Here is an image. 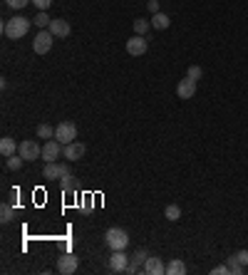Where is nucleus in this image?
Returning <instances> with one entry per match:
<instances>
[{
  "label": "nucleus",
  "instance_id": "f3484780",
  "mask_svg": "<svg viewBox=\"0 0 248 275\" xmlns=\"http://www.w3.org/2000/svg\"><path fill=\"white\" fill-rule=\"evenodd\" d=\"M169 25H172V20H169L167 13H154V18H152V28H154V30H167Z\"/></svg>",
  "mask_w": 248,
  "mask_h": 275
},
{
  "label": "nucleus",
  "instance_id": "cd10ccee",
  "mask_svg": "<svg viewBox=\"0 0 248 275\" xmlns=\"http://www.w3.org/2000/svg\"><path fill=\"white\" fill-rule=\"evenodd\" d=\"M5 3H8L13 10H22V8H25L27 3H33V0H5Z\"/></svg>",
  "mask_w": 248,
  "mask_h": 275
},
{
  "label": "nucleus",
  "instance_id": "5701e85b",
  "mask_svg": "<svg viewBox=\"0 0 248 275\" xmlns=\"http://www.w3.org/2000/svg\"><path fill=\"white\" fill-rule=\"evenodd\" d=\"M50 22H52V18H50L45 10H40L38 15H35V25H38V28H42V30H47V28H50Z\"/></svg>",
  "mask_w": 248,
  "mask_h": 275
},
{
  "label": "nucleus",
  "instance_id": "c85d7f7f",
  "mask_svg": "<svg viewBox=\"0 0 248 275\" xmlns=\"http://www.w3.org/2000/svg\"><path fill=\"white\" fill-rule=\"evenodd\" d=\"M33 5H35L38 10H47V8L52 5V0H33Z\"/></svg>",
  "mask_w": 248,
  "mask_h": 275
},
{
  "label": "nucleus",
  "instance_id": "b1692460",
  "mask_svg": "<svg viewBox=\"0 0 248 275\" xmlns=\"http://www.w3.org/2000/svg\"><path fill=\"white\" fill-rule=\"evenodd\" d=\"M5 164H8V169H10V171H20V169H22V164H25V159H22V156H15V154H13V156H8V161H5Z\"/></svg>",
  "mask_w": 248,
  "mask_h": 275
},
{
  "label": "nucleus",
  "instance_id": "a878e982",
  "mask_svg": "<svg viewBox=\"0 0 248 275\" xmlns=\"http://www.w3.org/2000/svg\"><path fill=\"white\" fill-rule=\"evenodd\" d=\"M164 216L169 221H179L181 218V208L176 206V203H172V206H167V211H164Z\"/></svg>",
  "mask_w": 248,
  "mask_h": 275
},
{
  "label": "nucleus",
  "instance_id": "423d86ee",
  "mask_svg": "<svg viewBox=\"0 0 248 275\" xmlns=\"http://www.w3.org/2000/svg\"><path fill=\"white\" fill-rule=\"evenodd\" d=\"M55 139H58L60 144H72L77 139V127L72 122H60L58 127H55Z\"/></svg>",
  "mask_w": 248,
  "mask_h": 275
},
{
  "label": "nucleus",
  "instance_id": "7c9ffc66",
  "mask_svg": "<svg viewBox=\"0 0 248 275\" xmlns=\"http://www.w3.org/2000/svg\"><path fill=\"white\" fill-rule=\"evenodd\" d=\"M236 258H238V260H241V263H243V265L248 268V251H238V253H236Z\"/></svg>",
  "mask_w": 248,
  "mask_h": 275
},
{
  "label": "nucleus",
  "instance_id": "f8f14e48",
  "mask_svg": "<svg viewBox=\"0 0 248 275\" xmlns=\"http://www.w3.org/2000/svg\"><path fill=\"white\" fill-rule=\"evenodd\" d=\"M85 151H87V147H85V144H79V142H72V144H65V151H62V156H65L67 161H79V159L85 156Z\"/></svg>",
  "mask_w": 248,
  "mask_h": 275
},
{
  "label": "nucleus",
  "instance_id": "bb28decb",
  "mask_svg": "<svg viewBox=\"0 0 248 275\" xmlns=\"http://www.w3.org/2000/svg\"><path fill=\"white\" fill-rule=\"evenodd\" d=\"M186 77H191V79H194V82H199V79H201V77H204V70H201V67H199V65H191L189 70H186Z\"/></svg>",
  "mask_w": 248,
  "mask_h": 275
},
{
  "label": "nucleus",
  "instance_id": "412c9836",
  "mask_svg": "<svg viewBox=\"0 0 248 275\" xmlns=\"http://www.w3.org/2000/svg\"><path fill=\"white\" fill-rule=\"evenodd\" d=\"M60 183H62V188H65L67 194H75V191H77V181H75V176H72V174H67L65 179H60Z\"/></svg>",
  "mask_w": 248,
  "mask_h": 275
},
{
  "label": "nucleus",
  "instance_id": "9b49d317",
  "mask_svg": "<svg viewBox=\"0 0 248 275\" xmlns=\"http://www.w3.org/2000/svg\"><path fill=\"white\" fill-rule=\"evenodd\" d=\"M194 94H196V82L186 77V79H181L179 85H176V97L179 99H194Z\"/></svg>",
  "mask_w": 248,
  "mask_h": 275
},
{
  "label": "nucleus",
  "instance_id": "aec40b11",
  "mask_svg": "<svg viewBox=\"0 0 248 275\" xmlns=\"http://www.w3.org/2000/svg\"><path fill=\"white\" fill-rule=\"evenodd\" d=\"M13 218H15L13 206H10V203H3V206H0V221H3V223H10Z\"/></svg>",
  "mask_w": 248,
  "mask_h": 275
},
{
  "label": "nucleus",
  "instance_id": "39448f33",
  "mask_svg": "<svg viewBox=\"0 0 248 275\" xmlns=\"http://www.w3.org/2000/svg\"><path fill=\"white\" fill-rule=\"evenodd\" d=\"M18 154L25 159V161H35V159L42 156V147H40L35 139H25V142H20Z\"/></svg>",
  "mask_w": 248,
  "mask_h": 275
},
{
  "label": "nucleus",
  "instance_id": "4468645a",
  "mask_svg": "<svg viewBox=\"0 0 248 275\" xmlns=\"http://www.w3.org/2000/svg\"><path fill=\"white\" fill-rule=\"evenodd\" d=\"M147 258H149V253L144 251V248H139L136 253L132 256V263H129V268L124 270V273H139V270H144V263H147Z\"/></svg>",
  "mask_w": 248,
  "mask_h": 275
},
{
  "label": "nucleus",
  "instance_id": "f03ea898",
  "mask_svg": "<svg viewBox=\"0 0 248 275\" xmlns=\"http://www.w3.org/2000/svg\"><path fill=\"white\" fill-rule=\"evenodd\" d=\"M104 243H107L112 251H124V248L129 245V236H127L124 228H109V231L104 233Z\"/></svg>",
  "mask_w": 248,
  "mask_h": 275
},
{
  "label": "nucleus",
  "instance_id": "20e7f679",
  "mask_svg": "<svg viewBox=\"0 0 248 275\" xmlns=\"http://www.w3.org/2000/svg\"><path fill=\"white\" fill-rule=\"evenodd\" d=\"M67 174H72L70 164H58V161H50V164H45V169H42V176H45L47 181H60V179H65Z\"/></svg>",
  "mask_w": 248,
  "mask_h": 275
},
{
  "label": "nucleus",
  "instance_id": "393cba45",
  "mask_svg": "<svg viewBox=\"0 0 248 275\" xmlns=\"http://www.w3.org/2000/svg\"><path fill=\"white\" fill-rule=\"evenodd\" d=\"M149 28H152V22H147V20H142V18L134 20V33H136V35H147Z\"/></svg>",
  "mask_w": 248,
  "mask_h": 275
},
{
  "label": "nucleus",
  "instance_id": "6ab92c4d",
  "mask_svg": "<svg viewBox=\"0 0 248 275\" xmlns=\"http://www.w3.org/2000/svg\"><path fill=\"white\" fill-rule=\"evenodd\" d=\"M167 273L169 275H184L186 273V263L179 260V258H172V263L167 265Z\"/></svg>",
  "mask_w": 248,
  "mask_h": 275
},
{
  "label": "nucleus",
  "instance_id": "9d476101",
  "mask_svg": "<svg viewBox=\"0 0 248 275\" xmlns=\"http://www.w3.org/2000/svg\"><path fill=\"white\" fill-rule=\"evenodd\" d=\"M147 37L144 35H132L129 40H127V52L129 55H134V57H139V55H144L147 52Z\"/></svg>",
  "mask_w": 248,
  "mask_h": 275
},
{
  "label": "nucleus",
  "instance_id": "2eb2a0df",
  "mask_svg": "<svg viewBox=\"0 0 248 275\" xmlns=\"http://www.w3.org/2000/svg\"><path fill=\"white\" fill-rule=\"evenodd\" d=\"M144 273L147 275H164L167 273V265L161 263V258L149 256L147 258V263H144Z\"/></svg>",
  "mask_w": 248,
  "mask_h": 275
},
{
  "label": "nucleus",
  "instance_id": "0eeeda50",
  "mask_svg": "<svg viewBox=\"0 0 248 275\" xmlns=\"http://www.w3.org/2000/svg\"><path fill=\"white\" fill-rule=\"evenodd\" d=\"M129 263H132V258L127 256L124 251H112V256H109V268H112L115 273H124V270L129 268Z\"/></svg>",
  "mask_w": 248,
  "mask_h": 275
},
{
  "label": "nucleus",
  "instance_id": "a211bd4d",
  "mask_svg": "<svg viewBox=\"0 0 248 275\" xmlns=\"http://www.w3.org/2000/svg\"><path fill=\"white\" fill-rule=\"evenodd\" d=\"M226 265H229V270L233 275H243L248 270L246 265H243V263H241V260H238V258L236 256H231V258H226Z\"/></svg>",
  "mask_w": 248,
  "mask_h": 275
},
{
  "label": "nucleus",
  "instance_id": "7ed1b4c3",
  "mask_svg": "<svg viewBox=\"0 0 248 275\" xmlns=\"http://www.w3.org/2000/svg\"><path fill=\"white\" fill-rule=\"evenodd\" d=\"M52 42H55V35L50 33V30H40L35 40H33V50H35V55H47L50 50H52Z\"/></svg>",
  "mask_w": 248,
  "mask_h": 275
},
{
  "label": "nucleus",
  "instance_id": "6e6552de",
  "mask_svg": "<svg viewBox=\"0 0 248 275\" xmlns=\"http://www.w3.org/2000/svg\"><path fill=\"white\" fill-rule=\"evenodd\" d=\"M65 151V144H60L58 139H47V144L42 147V159L50 164V161H55L60 159V154Z\"/></svg>",
  "mask_w": 248,
  "mask_h": 275
},
{
  "label": "nucleus",
  "instance_id": "4be33fe9",
  "mask_svg": "<svg viewBox=\"0 0 248 275\" xmlns=\"http://www.w3.org/2000/svg\"><path fill=\"white\" fill-rule=\"evenodd\" d=\"M38 139H55V127H50V124H40L38 127Z\"/></svg>",
  "mask_w": 248,
  "mask_h": 275
},
{
  "label": "nucleus",
  "instance_id": "1a4fd4ad",
  "mask_svg": "<svg viewBox=\"0 0 248 275\" xmlns=\"http://www.w3.org/2000/svg\"><path fill=\"white\" fill-rule=\"evenodd\" d=\"M79 265V260L75 258V253H65V256L58 258V273L62 275H72Z\"/></svg>",
  "mask_w": 248,
  "mask_h": 275
},
{
  "label": "nucleus",
  "instance_id": "dca6fc26",
  "mask_svg": "<svg viewBox=\"0 0 248 275\" xmlns=\"http://www.w3.org/2000/svg\"><path fill=\"white\" fill-rule=\"evenodd\" d=\"M18 147H20V144H15V139H13V136H3V139H0V154H3L5 159H8V156H13Z\"/></svg>",
  "mask_w": 248,
  "mask_h": 275
},
{
  "label": "nucleus",
  "instance_id": "f257e3e1",
  "mask_svg": "<svg viewBox=\"0 0 248 275\" xmlns=\"http://www.w3.org/2000/svg\"><path fill=\"white\" fill-rule=\"evenodd\" d=\"M3 33H5V37H10V40H20V37H25L30 33V20L20 18V15L13 20H8V22L3 25Z\"/></svg>",
  "mask_w": 248,
  "mask_h": 275
},
{
  "label": "nucleus",
  "instance_id": "ddd939ff",
  "mask_svg": "<svg viewBox=\"0 0 248 275\" xmlns=\"http://www.w3.org/2000/svg\"><path fill=\"white\" fill-rule=\"evenodd\" d=\"M50 33L55 37H70V33H72V28H70V22L62 18H52V22H50V28H47Z\"/></svg>",
  "mask_w": 248,
  "mask_h": 275
},
{
  "label": "nucleus",
  "instance_id": "2f4dec72",
  "mask_svg": "<svg viewBox=\"0 0 248 275\" xmlns=\"http://www.w3.org/2000/svg\"><path fill=\"white\" fill-rule=\"evenodd\" d=\"M147 8H149L152 13H159V0H149V3H147Z\"/></svg>",
  "mask_w": 248,
  "mask_h": 275
},
{
  "label": "nucleus",
  "instance_id": "c756f323",
  "mask_svg": "<svg viewBox=\"0 0 248 275\" xmlns=\"http://www.w3.org/2000/svg\"><path fill=\"white\" fill-rule=\"evenodd\" d=\"M211 273L213 275H231V270H229V265H216Z\"/></svg>",
  "mask_w": 248,
  "mask_h": 275
}]
</instances>
